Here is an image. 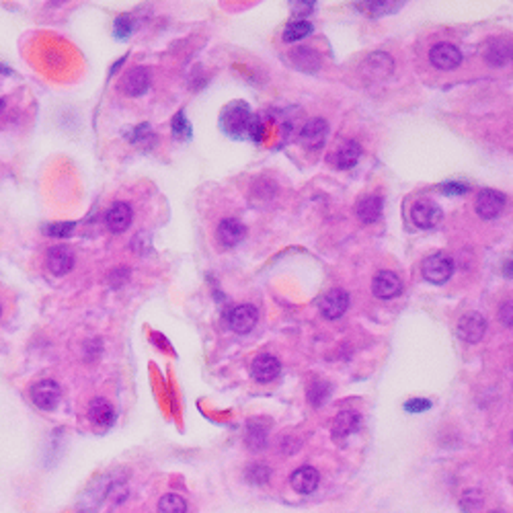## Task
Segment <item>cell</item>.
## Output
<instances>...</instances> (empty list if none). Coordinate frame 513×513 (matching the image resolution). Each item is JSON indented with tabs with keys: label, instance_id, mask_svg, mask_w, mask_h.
Returning <instances> with one entry per match:
<instances>
[{
	"label": "cell",
	"instance_id": "obj_11",
	"mask_svg": "<svg viewBox=\"0 0 513 513\" xmlns=\"http://www.w3.org/2000/svg\"><path fill=\"white\" fill-rule=\"evenodd\" d=\"M132 218H134L132 206L126 204V201H117L107 210L105 222H107V228L113 234H121V232H126L130 228Z\"/></svg>",
	"mask_w": 513,
	"mask_h": 513
},
{
	"label": "cell",
	"instance_id": "obj_25",
	"mask_svg": "<svg viewBox=\"0 0 513 513\" xmlns=\"http://www.w3.org/2000/svg\"><path fill=\"white\" fill-rule=\"evenodd\" d=\"M159 513H187V503L181 495L168 493L159 501Z\"/></svg>",
	"mask_w": 513,
	"mask_h": 513
},
{
	"label": "cell",
	"instance_id": "obj_16",
	"mask_svg": "<svg viewBox=\"0 0 513 513\" xmlns=\"http://www.w3.org/2000/svg\"><path fill=\"white\" fill-rule=\"evenodd\" d=\"M121 88H124L126 95H132V97L144 95V93L150 88V72H148V68L138 66L134 70H130V72L124 76Z\"/></svg>",
	"mask_w": 513,
	"mask_h": 513
},
{
	"label": "cell",
	"instance_id": "obj_13",
	"mask_svg": "<svg viewBox=\"0 0 513 513\" xmlns=\"http://www.w3.org/2000/svg\"><path fill=\"white\" fill-rule=\"evenodd\" d=\"M244 232H246V230H244V226L239 222V220H234V218H226V220H222L220 226H218L216 239L222 246L232 248V246H236V244L243 241Z\"/></svg>",
	"mask_w": 513,
	"mask_h": 513
},
{
	"label": "cell",
	"instance_id": "obj_10",
	"mask_svg": "<svg viewBox=\"0 0 513 513\" xmlns=\"http://www.w3.org/2000/svg\"><path fill=\"white\" fill-rule=\"evenodd\" d=\"M429 62L439 70H454L462 62V54L456 46L452 44H437L429 52Z\"/></svg>",
	"mask_w": 513,
	"mask_h": 513
},
{
	"label": "cell",
	"instance_id": "obj_4",
	"mask_svg": "<svg viewBox=\"0 0 513 513\" xmlns=\"http://www.w3.org/2000/svg\"><path fill=\"white\" fill-rule=\"evenodd\" d=\"M298 138H300V144L304 148L319 150V148H323L326 138H328V124L324 119H321V117L308 119Z\"/></svg>",
	"mask_w": 513,
	"mask_h": 513
},
{
	"label": "cell",
	"instance_id": "obj_8",
	"mask_svg": "<svg viewBox=\"0 0 513 513\" xmlns=\"http://www.w3.org/2000/svg\"><path fill=\"white\" fill-rule=\"evenodd\" d=\"M372 292H374V296L382 298V300L397 298L403 292V281L394 271L382 269L372 281Z\"/></svg>",
	"mask_w": 513,
	"mask_h": 513
},
{
	"label": "cell",
	"instance_id": "obj_17",
	"mask_svg": "<svg viewBox=\"0 0 513 513\" xmlns=\"http://www.w3.org/2000/svg\"><path fill=\"white\" fill-rule=\"evenodd\" d=\"M319 481H321V474H319L317 468H312V466H302V468H298L296 472L292 474L290 485H292V488H294L296 493H300V495H308V493H312V491L319 486Z\"/></svg>",
	"mask_w": 513,
	"mask_h": 513
},
{
	"label": "cell",
	"instance_id": "obj_6",
	"mask_svg": "<svg viewBox=\"0 0 513 513\" xmlns=\"http://www.w3.org/2000/svg\"><path fill=\"white\" fill-rule=\"evenodd\" d=\"M458 337L466 343H479L486 333V321L481 312H468L458 321Z\"/></svg>",
	"mask_w": 513,
	"mask_h": 513
},
{
	"label": "cell",
	"instance_id": "obj_38",
	"mask_svg": "<svg viewBox=\"0 0 513 513\" xmlns=\"http://www.w3.org/2000/svg\"><path fill=\"white\" fill-rule=\"evenodd\" d=\"M501 321H503V324L512 326V304L509 302L501 308Z\"/></svg>",
	"mask_w": 513,
	"mask_h": 513
},
{
	"label": "cell",
	"instance_id": "obj_2",
	"mask_svg": "<svg viewBox=\"0 0 513 513\" xmlns=\"http://www.w3.org/2000/svg\"><path fill=\"white\" fill-rule=\"evenodd\" d=\"M248 119H251V113H248L246 103H232L226 107L224 115H222V128L232 138H243V135H246Z\"/></svg>",
	"mask_w": 513,
	"mask_h": 513
},
{
	"label": "cell",
	"instance_id": "obj_34",
	"mask_svg": "<svg viewBox=\"0 0 513 513\" xmlns=\"http://www.w3.org/2000/svg\"><path fill=\"white\" fill-rule=\"evenodd\" d=\"M130 142L132 144H140V142H146V140H154V134H152V130H150V126L148 124H142V126H138L135 130H132L130 134Z\"/></svg>",
	"mask_w": 513,
	"mask_h": 513
},
{
	"label": "cell",
	"instance_id": "obj_21",
	"mask_svg": "<svg viewBox=\"0 0 513 513\" xmlns=\"http://www.w3.org/2000/svg\"><path fill=\"white\" fill-rule=\"evenodd\" d=\"M88 419L99 427H109L115 419V411L105 399H95L88 406Z\"/></svg>",
	"mask_w": 513,
	"mask_h": 513
},
{
	"label": "cell",
	"instance_id": "obj_35",
	"mask_svg": "<svg viewBox=\"0 0 513 513\" xmlns=\"http://www.w3.org/2000/svg\"><path fill=\"white\" fill-rule=\"evenodd\" d=\"M432 408V401L427 399H411L405 403V411L406 413H423V411H429Z\"/></svg>",
	"mask_w": 513,
	"mask_h": 513
},
{
	"label": "cell",
	"instance_id": "obj_26",
	"mask_svg": "<svg viewBox=\"0 0 513 513\" xmlns=\"http://www.w3.org/2000/svg\"><path fill=\"white\" fill-rule=\"evenodd\" d=\"M328 397H331V384H328V382H324V380H314V382L308 386V401L312 403V406L324 405Z\"/></svg>",
	"mask_w": 513,
	"mask_h": 513
},
{
	"label": "cell",
	"instance_id": "obj_28",
	"mask_svg": "<svg viewBox=\"0 0 513 513\" xmlns=\"http://www.w3.org/2000/svg\"><path fill=\"white\" fill-rule=\"evenodd\" d=\"M483 505V495L479 491H466L460 499V507L464 513H474Z\"/></svg>",
	"mask_w": 513,
	"mask_h": 513
},
{
	"label": "cell",
	"instance_id": "obj_30",
	"mask_svg": "<svg viewBox=\"0 0 513 513\" xmlns=\"http://www.w3.org/2000/svg\"><path fill=\"white\" fill-rule=\"evenodd\" d=\"M173 135L177 140H189L191 138V126L183 111H179L173 119Z\"/></svg>",
	"mask_w": 513,
	"mask_h": 513
},
{
	"label": "cell",
	"instance_id": "obj_22",
	"mask_svg": "<svg viewBox=\"0 0 513 513\" xmlns=\"http://www.w3.org/2000/svg\"><path fill=\"white\" fill-rule=\"evenodd\" d=\"M485 58L491 66H505L509 62V58H512V46H509V41L507 39H495V41H491L488 48H486Z\"/></svg>",
	"mask_w": 513,
	"mask_h": 513
},
{
	"label": "cell",
	"instance_id": "obj_36",
	"mask_svg": "<svg viewBox=\"0 0 513 513\" xmlns=\"http://www.w3.org/2000/svg\"><path fill=\"white\" fill-rule=\"evenodd\" d=\"M439 189H441V193H446V195H464L468 191V185L466 183H460V181H450V183H444Z\"/></svg>",
	"mask_w": 513,
	"mask_h": 513
},
{
	"label": "cell",
	"instance_id": "obj_32",
	"mask_svg": "<svg viewBox=\"0 0 513 513\" xmlns=\"http://www.w3.org/2000/svg\"><path fill=\"white\" fill-rule=\"evenodd\" d=\"M132 31H134V23H132V19H130L128 15H121V17L115 19L113 35H115L117 39H128V37L132 35Z\"/></svg>",
	"mask_w": 513,
	"mask_h": 513
},
{
	"label": "cell",
	"instance_id": "obj_24",
	"mask_svg": "<svg viewBox=\"0 0 513 513\" xmlns=\"http://www.w3.org/2000/svg\"><path fill=\"white\" fill-rule=\"evenodd\" d=\"M312 23H308V21H304V19H300V21H292L288 27L284 29V41L286 44H294V41H300V39H304V37H308L310 33H312Z\"/></svg>",
	"mask_w": 513,
	"mask_h": 513
},
{
	"label": "cell",
	"instance_id": "obj_40",
	"mask_svg": "<svg viewBox=\"0 0 513 513\" xmlns=\"http://www.w3.org/2000/svg\"><path fill=\"white\" fill-rule=\"evenodd\" d=\"M493 513H499V512H493Z\"/></svg>",
	"mask_w": 513,
	"mask_h": 513
},
{
	"label": "cell",
	"instance_id": "obj_15",
	"mask_svg": "<svg viewBox=\"0 0 513 513\" xmlns=\"http://www.w3.org/2000/svg\"><path fill=\"white\" fill-rule=\"evenodd\" d=\"M48 267L54 275H66L74 267V255L68 246L58 244L48 251Z\"/></svg>",
	"mask_w": 513,
	"mask_h": 513
},
{
	"label": "cell",
	"instance_id": "obj_29",
	"mask_svg": "<svg viewBox=\"0 0 513 513\" xmlns=\"http://www.w3.org/2000/svg\"><path fill=\"white\" fill-rule=\"evenodd\" d=\"M357 6H359V11H364V13H368V15H372V17H378V15L390 13L392 6H403V2H397V4H392V2H359Z\"/></svg>",
	"mask_w": 513,
	"mask_h": 513
},
{
	"label": "cell",
	"instance_id": "obj_33",
	"mask_svg": "<svg viewBox=\"0 0 513 513\" xmlns=\"http://www.w3.org/2000/svg\"><path fill=\"white\" fill-rule=\"evenodd\" d=\"M72 230H74V222H58L46 226V234H50L52 239H66Z\"/></svg>",
	"mask_w": 513,
	"mask_h": 513
},
{
	"label": "cell",
	"instance_id": "obj_19",
	"mask_svg": "<svg viewBox=\"0 0 513 513\" xmlns=\"http://www.w3.org/2000/svg\"><path fill=\"white\" fill-rule=\"evenodd\" d=\"M290 62L292 66L302 70V72H317L321 68V55L317 54L312 48H296L290 52Z\"/></svg>",
	"mask_w": 513,
	"mask_h": 513
},
{
	"label": "cell",
	"instance_id": "obj_7",
	"mask_svg": "<svg viewBox=\"0 0 513 513\" xmlns=\"http://www.w3.org/2000/svg\"><path fill=\"white\" fill-rule=\"evenodd\" d=\"M60 397H62V390L58 386V382L54 380H41L37 382L33 388H31V399L35 406L44 408V411H52L60 403Z\"/></svg>",
	"mask_w": 513,
	"mask_h": 513
},
{
	"label": "cell",
	"instance_id": "obj_37",
	"mask_svg": "<svg viewBox=\"0 0 513 513\" xmlns=\"http://www.w3.org/2000/svg\"><path fill=\"white\" fill-rule=\"evenodd\" d=\"M312 6H314V2H292V11L298 17H304V15L312 13Z\"/></svg>",
	"mask_w": 513,
	"mask_h": 513
},
{
	"label": "cell",
	"instance_id": "obj_27",
	"mask_svg": "<svg viewBox=\"0 0 513 513\" xmlns=\"http://www.w3.org/2000/svg\"><path fill=\"white\" fill-rule=\"evenodd\" d=\"M267 441V427L261 425V421H251L248 423V435H246V444L253 450H261Z\"/></svg>",
	"mask_w": 513,
	"mask_h": 513
},
{
	"label": "cell",
	"instance_id": "obj_18",
	"mask_svg": "<svg viewBox=\"0 0 513 513\" xmlns=\"http://www.w3.org/2000/svg\"><path fill=\"white\" fill-rule=\"evenodd\" d=\"M359 423H361L359 413H355V411H341L335 417V421H333L331 433H333L335 439H345L347 435H352L353 432L359 429Z\"/></svg>",
	"mask_w": 513,
	"mask_h": 513
},
{
	"label": "cell",
	"instance_id": "obj_31",
	"mask_svg": "<svg viewBox=\"0 0 513 513\" xmlns=\"http://www.w3.org/2000/svg\"><path fill=\"white\" fill-rule=\"evenodd\" d=\"M246 479L253 483V485H265L269 481V468L263 466V464H253L248 466L246 470Z\"/></svg>",
	"mask_w": 513,
	"mask_h": 513
},
{
	"label": "cell",
	"instance_id": "obj_3",
	"mask_svg": "<svg viewBox=\"0 0 513 513\" xmlns=\"http://www.w3.org/2000/svg\"><path fill=\"white\" fill-rule=\"evenodd\" d=\"M477 214L483 220H495L507 206V197L501 191L483 189L477 195Z\"/></svg>",
	"mask_w": 513,
	"mask_h": 513
},
{
	"label": "cell",
	"instance_id": "obj_20",
	"mask_svg": "<svg viewBox=\"0 0 513 513\" xmlns=\"http://www.w3.org/2000/svg\"><path fill=\"white\" fill-rule=\"evenodd\" d=\"M355 214L364 224H374L382 216V199L378 195H366L357 201Z\"/></svg>",
	"mask_w": 513,
	"mask_h": 513
},
{
	"label": "cell",
	"instance_id": "obj_12",
	"mask_svg": "<svg viewBox=\"0 0 513 513\" xmlns=\"http://www.w3.org/2000/svg\"><path fill=\"white\" fill-rule=\"evenodd\" d=\"M259 321V314H257V308L251 306V304H243V306H236L230 317H228V324L234 333L239 335H246L255 328V324Z\"/></svg>",
	"mask_w": 513,
	"mask_h": 513
},
{
	"label": "cell",
	"instance_id": "obj_5",
	"mask_svg": "<svg viewBox=\"0 0 513 513\" xmlns=\"http://www.w3.org/2000/svg\"><path fill=\"white\" fill-rule=\"evenodd\" d=\"M319 306H321V314H323L324 319H328V321H337V319H341V317L345 314V310H347V306H349V296H347L345 290L335 288V290L326 292V294L321 298Z\"/></svg>",
	"mask_w": 513,
	"mask_h": 513
},
{
	"label": "cell",
	"instance_id": "obj_9",
	"mask_svg": "<svg viewBox=\"0 0 513 513\" xmlns=\"http://www.w3.org/2000/svg\"><path fill=\"white\" fill-rule=\"evenodd\" d=\"M411 220L419 228H433L441 220V210L429 199H419L411 206Z\"/></svg>",
	"mask_w": 513,
	"mask_h": 513
},
{
	"label": "cell",
	"instance_id": "obj_39",
	"mask_svg": "<svg viewBox=\"0 0 513 513\" xmlns=\"http://www.w3.org/2000/svg\"><path fill=\"white\" fill-rule=\"evenodd\" d=\"M0 72H4V74H11V70H8V68H4V66H0Z\"/></svg>",
	"mask_w": 513,
	"mask_h": 513
},
{
	"label": "cell",
	"instance_id": "obj_14",
	"mask_svg": "<svg viewBox=\"0 0 513 513\" xmlns=\"http://www.w3.org/2000/svg\"><path fill=\"white\" fill-rule=\"evenodd\" d=\"M281 364L275 355H259L251 366V376L257 382H271L279 376Z\"/></svg>",
	"mask_w": 513,
	"mask_h": 513
},
{
	"label": "cell",
	"instance_id": "obj_23",
	"mask_svg": "<svg viewBox=\"0 0 513 513\" xmlns=\"http://www.w3.org/2000/svg\"><path fill=\"white\" fill-rule=\"evenodd\" d=\"M335 156H337V166L339 168H353L361 159V146L355 140H349L337 150Z\"/></svg>",
	"mask_w": 513,
	"mask_h": 513
},
{
	"label": "cell",
	"instance_id": "obj_1",
	"mask_svg": "<svg viewBox=\"0 0 513 513\" xmlns=\"http://www.w3.org/2000/svg\"><path fill=\"white\" fill-rule=\"evenodd\" d=\"M454 273V261L444 255V253H435L429 255L425 261H423V277L429 281V284H446Z\"/></svg>",
	"mask_w": 513,
	"mask_h": 513
}]
</instances>
